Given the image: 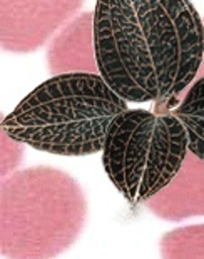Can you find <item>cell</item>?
Instances as JSON below:
<instances>
[{"instance_id":"3957f363","label":"cell","mask_w":204,"mask_h":259,"mask_svg":"<svg viewBox=\"0 0 204 259\" xmlns=\"http://www.w3.org/2000/svg\"><path fill=\"white\" fill-rule=\"evenodd\" d=\"M87 199L62 169L15 170L0 184V251L7 259H54L84 229Z\"/></svg>"},{"instance_id":"30bf717a","label":"cell","mask_w":204,"mask_h":259,"mask_svg":"<svg viewBox=\"0 0 204 259\" xmlns=\"http://www.w3.org/2000/svg\"><path fill=\"white\" fill-rule=\"evenodd\" d=\"M24 156V144L10 137L7 132L2 131V176L14 174L15 167L19 166Z\"/></svg>"},{"instance_id":"8fae6325","label":"cell","mask_w":204,"mask_h":259,"mask_svg":"<svg viewBox=\"0 0 204 259\" xmlns=\"http://www.w3.org/2000/svg\"><path fill=\"white\" fill-rule=\"evenodd\" d=\"M202 25H204V19H202ZM204 77V52H202V60H201V67H199V72H197V79H202ZM196 79V80H197Z\"/></svg>"},{"instance_id":"ba28073f","label":"cell","mask_w":204,"mask_h":259,"mask_svg":"<svg viewBox=\"0 0 204 259\" xmlns=\"http://www.w3.org/2000/svg\"><path fill=\"white\" fill-rule=\"evenodd\" d=\"M174 115L187 131L189 151L204 159V77L189 87Z\"/></svg>"},{"instance_id":"5b68a950","label":"cell","mask_w":204,"mask_h":259,"mask_svg":"<svg viewBox=\"0 0 204 259\" xmlns=\"http://www.w3.org/2000/svg\"><path fill=\"white\" fill-rule=\"evenodd\" d=\"M84 0H0V44L29 54L49 42L80 10Z\"/></svg>"},{"instance_id":"52a82bcc","label":"cell","mask_w":204,"mask_h":259,"mask_svg":"<svg viewBox=\"0 0 204 259\" xmlns=\"http://www.w3.org/2000/svg\"><path fill=\"white\" fill-rule=\"evenodd\" d=\"M47 67L52 75L99 74L94 12L75 15L52 37L47 49Z\"/></svg>"},{"instance_id":"7a4b0ae2","label":"cell","mask_w":204,"mask_h":259,"mask_svg":"<svg viewBox=\"0 0 204 259\" xmlns=\"http://www.w3.org/2000/svg\"><path fill=\"white\" fill-rule=\"evenodd\" d=\"M128 102L99 74L52 75L2 120L15 141L37 151L80 157L102 151Z\"/></svg>"},{"instance_id":"8992f818","label":"cell","mask_w":204,"mask_h":259,"mask_svg":"<svg viewBox=\"0 0 204 259\" xmlns=\"http://www.w3.org/2000/svg\"><path fill=\"white\" fill-rule=\"evenodd\" d=\"M144 204L154 216L171 223L204 216V159L187 152L171 183Z\"/></svg>"},{"instance_id":"6da1fadb","label":"cell","mask_w":204,"mask_h":259,"mask_svg":"<svg viewBox=\"0 0 204 259\" xmlns=\"http://www.w3.org/2000/svg\"><path fill=\"white\" fill-rule=\"evenodd\" d=\"M99 74L126 102L179 96L197 79L204 25L191 0H97Z\"/></svg>"},{"instance_id":"277c9868","label":"cell","mask_w":204,"mask_h":259,"mask_svg":"<svg viewBox=\"0 0 204 259\" xmlns=\"http://www.w3.org/2000/svg\"><path fill=\"white\" fill-rule=\"evenodd\" d=\"M187 152V131L174 114L128 109L107 131L102 166L126 199L144 204L171 183Z\"/></svg>"},{"instance_id":"9c48e42d","label":"cell","mask_w":204,"mask_h":259,"mask_svg":"<svg viewBox=\"0 0 204 259\" xmlns=\"http://www.w3.org/2000/svg\"><path fill=\"white\" fill-rule=\"evenodd\" d=\"M162 259H204V224H192L166 233L161 238Z\"/></svg>"}]
</instances>
